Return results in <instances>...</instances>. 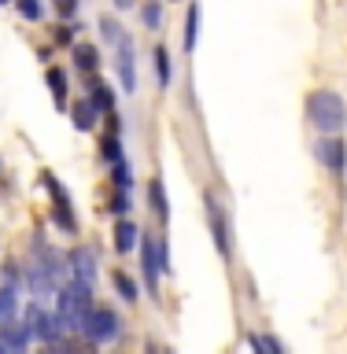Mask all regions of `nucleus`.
Returning a JSON list of instances; mask_svg holds the SVG:
<instances>
[{"mask_svg": "<svg viewBox=\"0 0 347 354\" xmlns=\"http://www.w3.org/2000/svg\"><path fill=\"white\" fill-rule=\"evenodd\" d=\"M204 214H207V229H211V240L222 259H229V221H226V207L218 203L215 192H204Z\"/></svg>", "mask_w": 347, "mask_h": 354, "instance_id": "nucleus-5", "label": "nucleus"}, {"mask_svg": "<svg viewBox=\"0 0 347 354\" xmlns=\"http://www.w3.org/2000/svg\"><path fill=\"white\" fill-rule=\"evenodd\" d=\"M85 96L96 104V111H100V115H115V111H118V96H115V88H111V85L104 82V77H96V74L89 77V88H85Z\"/></svg>", "mask_w": 347, "mask_h": 354, "instance_id": "nucleus-10", "label": "nucleus"}, {"mask_svg": "<svg viewBox=\"0 0 347 354\" xmlns=\"http://www.w3.org/2000/svg\"><path fill=\"white\" fill-rule=\"evenodd\" d=\"M111 185H115V192H130V188H133V170H130L126 159L111 162Z\"/></svg>", "mask_w": 347, "mask_h": 354, "instance_id": "nucleus-21", "label": "nucleus"}, {"mask_svg": "<svg viewBox=\"0 0 347 354\" xmlns=\"http://www.w3.org/2000/svg\"><path fill=\"white\" fill-rule=\"evenodd\" d=\"M0 354H8V347H4V343H0Z\"/></svg>", "mask_w": 347, "mask_h": 354, "instance_id": "nucleus-31", "label": "nucleus"}, {"mask_svg": "<svg viewBox=\"0 0 347 354\" xmlns=\"http://www.w3.org/2000/svg\"><path fill=\"white\" fill-rule=\"evenodd\" d=\"M44 82H48V88H52V100H55V107H71V100H66V74L60 71V66H48L44 71Z\"/></svg>", "mask_w": 347, "mask_h": 354, "instance_id": "nucleus-15", "label": "nucleus"}, {"mask_svg": "<svg viewBox=\"0 0 347 354\" xmlns=\"http://www.w3.org/2000/svg\"><path fill=\"white\" fill-rule=\"evenodd\" d=\"M196 37H199V4L188 0V11H185V52L196 48Z\"/></svg>", "mask_w": 347, "mask_h": 354, "instance_id": "nucleus-17", "label": "nucleus"}, {"mask_svg": "<svg viewBox=\"0 0 347 354\" xmlns=\"http://www.w3.org/2000/svg\"><path fill=\"white\" fill-rule=\"evenodd\" d=\"M137 0H115V8H133Z\"/></svg>", "mask_w": 347, "mask_h": 354, "instance_id": "nucleus-30", "label": "nucleus"}, {"mask_svg": "<svg viewBox=\"0 0 347 354\" xmlns=\"http://www.w3.org/2000/svg\"><path fill=\"white\" fill-rule=\"evenodd\" d=\"M115 63H118V82L126 93H133L137 88V55H133V41H130V33L115 44Z\"/></svg>", "mask_w": 347, "mask_h": 354, "instance_id": "nucleus-7", "label": "nucleus"}, {"mask_svg": "<svg viewBox=\"0 0 347 354\" xmlns=\"http://www.w3.org/2000/svg\"><path fill=\"white\" fill-rule=\"evenodd\" d=\"M100 148H104V159L107 162H122V159H126V155H122V137H118V133H107Z\"/></svg>", "mask_w": 347, "mask_h": 354, "instance_id": "nucleus-24", "label": "nucleus"}, {"mask_svg": "<svg viewBox=\"0 0 347 354\" xmlns=\"http://www.w3.org/2000/svg\"><path fill=\"white\" fill-rule=\"evenodd\" d=\"M111 214H118V218L130 214V192H115V196H111Z\"/></svg>", "mask_w": 347, "mask_h": 354, "instance_id": "nucleus-27", "label": "nucleus"}, {"mask_svg": "<svg viewBox=\"0 0 347 354\" xmlns=\"http://www.w3.org/2000/svg\"><path fill=\"white\" fill-rule=\"evenodd\" d=\"M0 343L8 347V354H26L30 351V343H33V332H30V325L26 321H4L0 325Z\"/></svg>", "mask_w": 347, "mask_h": 354, "instance_id": "nucleus-8", "label": "nucleus"}, {"mask_svg": "<svg viewBox=\"0 0 347 354\" xmlns=\"http://www.w3.org/2000/svg\"><path fill=\"white\" fill-rule=\"evenodd\" d=\"M26 325L33 332V339H52L55 332H60L63 317L60 314H48V310H41V306H30L26 310Z\"/></svg>", "mask_w": 347, "mask_h": 354, "instance_id": "nucleus-9", "label": "nucleus"}, {"mask_svg": "<svg viewBox=\"0 0 347 354\" xmlns=\"http://www.w3.org/2000/svg\"><path fill=\"white\" fill-rule=\"evenodd\" d=\"M15 310H19V292L11 284H0V325L15 317Z\"/></svg>", "mask_w": 347, "mask_h": 354, "instance_id": "nucleus-20", "label": "nucleus"}, {"mask_svg": "<svg viewBox=\"0 0 347 354\" xmlns=\"http://www.w3.org/2000/svg\"><path fill=\"white\" fill-rule=\"evenodd\" d=\"M248 343H251V351H255V354H285L281 339L270 336V332H251Z\"/></svg>", "mask_w": 347, "mask_h": 354, "instance_id": "nucleus-18", "label": "nucleus"}, {"mask_svg": "<svg viewBox=\"0 0 347 354\" xmlns=\"http://www.w3.org/2000/svg\"><path fill=\"white\" fill-rule=\"evenodd\" d=\"M66 111H71V122H74V129H82V133H89V129H93L96 126V115H100V111H96V104H93V100H78V104H71V107H66Z\"/></svg>", "mask_w": 347, "mask_h": 354, "instance_id": "nucleus-13", "label": "nucleus"}, {"mask_svg": "<svg viewBox=\"0 0 347 354\" xmlns=\"http://www.w3.org/2000/svg\"><path fill=\"white\" fill-rule=\"evenodd\" d=\"M66 262H71V273H74V281H93V273H96V266H93V251L89 248H74L71 254H66Z\"/></svg>", "mask_w": 347, "mask_h": 354, "instance_id": "nucleus-12", "label": "nucleus"}, {"mask_svg": "<svg viewBox=\"0 0 347 354\" xmlns=\"http://www.w3.org/2000/svg\"><path fill=\"white\" fill-rule=\"evenodd\" d=\"M148 199H152V210H155V218L166 225V218H170V203H166V188L159 177H152L148 181Z\"/></svg>", "mask_w": 347, "mask_h": 354, "instance_id": "nucleus-16", "label": "nucleus"}, {"mask_svg": "<svg viewBox=\"0 0 347 354\" xmlns=\"http://www.w3.org/2000/svg\"><path fill=\"white\" fill-rule=\"evenodd\" d=\"M111 240H115V251H118V254H130V251L141 243V229L133 225L130 218H118V221H115V236H111Z\"/></svg>", "mask_w": 347, "mask_h": 354, "instance_id": "nucleus-11", "label": "nucleus"}, {"mask_svg": "<svg viewBox=\"0 0 347 354\" xmlns=\"http://www.w3.org/2000/svg\"><path fill=\"white\" fill-rule=\"evenodd\" d=\"M74 66L82 74L93 77L100 71V52H96V44H74Z\"/></svg>", "mask_w": 347, "mask_h": 354, "instance_id": "nucleus-14", "label": "nucleus"}, {"mask_svg": "<svg viewBox=\"0 0 347 354\" xmlns=\"http://www.w3.org/2000/svg\"><path fill=\"white\" fill-rule=\"evenodd\" d=\"M0 4H11V0H0Z\"/></svg>", "mask_w": 347, "mask_h": 354, "instance_id": "nucleus-33", "label": "nucleus"}, {"mask_svg": "<svg viewBox=\"0 0 347 354\" xmlns=\"http://www.w3.org/2000/svg\"><path fill=\"white\" fill-rule=\"evenodd\" d=\"M15 8H19V15H22V19H30V22H37V19L44 15L41 0H15Z\"/></svg>", "mask_w": 347, "mask_h": 354, "instance_id": "nucleus-26", "label": "nucleus"}, {"mask_svg": "<svg viewBox=\"0 0 347 354\" xmlns=\"http://www.w3.org/2000/svg\"><path fill=\"white\" fill-rule=\"evenodd\" d=\"M163 354H177V351H163Z\"/></svg>", "mask_w": 347, "mask_h": 354, "instance_id": "nucleus-32", "label": "nucleus"}, {"mask_svg": "<svg viewBox=\"0 0 347 354\" xmlns=\"http://www.w3.org/2000/svg\"><path fill=\"white\" fill-rule=\"evenodd\" d=\"M141 22H144L148 30H159V26H163V8H159V0H144Z\"/></svg>", "mask_w": 347, "mask_h": 354, "instance_id": "nucleus-23", "label": "nucleus"}, {"mask_svg": "<svg viewBox=\"0 0 347 354\" xmlns=\"http://www.w3.org/2000/svg\"><path fill=\"white\" fill-rule=\"evenodd\" d=\"M307 122L318 129V137H340L347 126V104L332 88H314L307 96Z\"/></svg>", "mask_w": 347, "mask_h": 354, "instance_id": "nucleus-1", "label": "nucleus"}, {"mask_svg": "<svg viewBox=\"0 0 347 354\" xmlns=\"http://www.w3.org/2000/svg\"><path fill=\"white\" fill-rule=\"evenodd\" d=\"M41 177H44V188H48V196H52V221H55V229L66 232V236H74V232H78V218H74V203H71L66 185L55 181V174H41Z\"/></svg>", "mask_w": 347, "mask_h": 354, "instance_id": "nucleus-2", "label": "nucleus"}, {"mask_svg": "<svg viewBox=\"0 0 347 354\" xmlns=\"http://www.w3.org/2000/svg\"><path fill=\"white\" fill-rule=\"evenodd\" d=\"M52 37H55V44H71V41H74V26H60Z\"/></svg>", "mask_w": 347, "mask_h": 354, "instance_id": "nucleus-29", "label": "nucleus"}, {"mask_svg": "<svg viewBox=\"0 0 347 354\" xmlns=\"http://www.w3.org/2000/svg\"><path fill=\"white\" fill-rule=\"evenodd\" d=\"M100 30H104V41L111 44V48H115V44H118L122 37H126V30H122L115 19H100Z\"/></svg>", "mask_w": 347, "mask_h": 354, "instance_id": "nucleus-25", "label": "nucleus"}, {"mask_svg": "<svg viewBox=\"0 0 347 354\" xmlns=\"http://www.w3.org/2000/svg\"><path fill=\"white\" fill-rule=\"evenodd\" d=\"M314 155L337 181H344V174H347V140L344 137H318Z\"/></svg>", "mask_w": 347, "mask_h": 354, "instance_id": "nucleus-6", "label": "nucleus"}, {"mask_svg": "<svg viewBox=\"0 0 347 354\" xmlns=\"http://www.w3.org/2000/svg\"><path fill=\"white\" fill-rule=\"evenodd\" d=\"M118 325H122V321H118V314L111 306H93L78 332H82L89 343H111L118 336Z\"/></svg>", "mask_w": 347, "mask_h": 354, "instance_id": "nucleus-3", "label": "nucleus"}, {"mask_svg": "<svg viewBox=\"0 0 347 354\" xmlns=\"http://www.w3.org/2000/svg\"><path fill=\"white\" fill-rule=\"evenodd\" d=\"M111 284L118 288V295L126 299V303H137V299H141V288H137V281H133L130 273H122V270H115V273H111Z\"/></svg>", "mask_w": 347, "mask_h": 354, "instance_id": "nucleus-19", "label": "nucleus"}, {"mask_svg": "<svg viewBox=\"0 0 347 354\" xmlns=\"http://www.w3.org/2000/svg\"><path fill=\"white\" fill-rule=\"evenodd\" d=\"M74 11H78V0H55V15L60 19H71Z\"/></svg>", "mask_w": 347, "mask_h": 354, "instance_id": "nucleus-28", "label": "nucleus"}, {"mask_svg": "<svg viewBox=\"0 0 347 354\" xmlns=\"http://www.w3.org/2000/svg\"><path fill=\"white\" fill-rule=\"evenodd\" d=\"M141 273H144V284H148L152 295H159V281H163V262H159V236L155 232H141Z\"/></svg>", "mask_w": 347, "mask_h": 354, "instance_id": "nucleus-4", "label": "nucleus"}, {"mask_svg": "<svg viewBox=\"0 0 347 354\" xmlns=\"http://www.w3.org/2000/svg\"><path fill=\"white\" fill-rule=\"evenodd\" d=\"M155 77H159V88H170V52L163 48H155Z\"/></svg>", "mask_w": 347, "mask_h": 354, "instance_id": "nucleus-22", "label": "nucleus"}]
</instances>
